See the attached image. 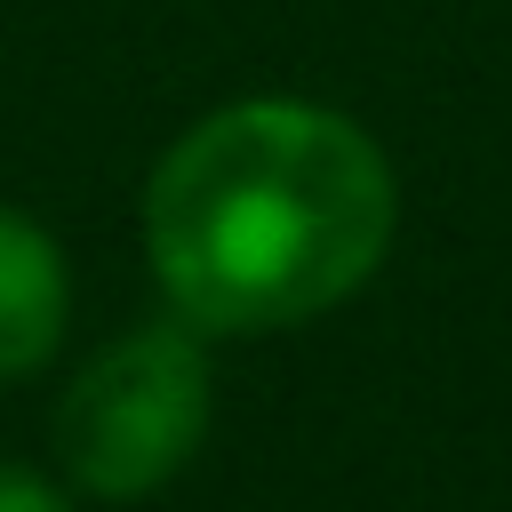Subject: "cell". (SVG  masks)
Instances as JSON below:
<instances>
[{
  "mask_svg": "<svg viewBox=\"0 0 512 512\" xmlns=\"http://www.w3.org/2000/svg\"><path fill=\"white\" fill-rule=\"evenodd\" d=\"M392 248L376 136L304 96H248L176 136L144 184V256L192 328L264 336L344 304Z\"/></svg>",
  "mask_w": 512,
  "mask_h": 512,
  "instance_id": "1",
  "label": "cell"
},
{
  "mask_svg": "<svg viewBox=\"0 0 512 512\" xmlns=\"http://www.w3.org/2000/svg\"><path fill=\"white\" fill-rule=\"evenodd\" d=\"M208 352L192 328L176 320H152L120 344H104L64 408H56V448H64V472L88 488V496H152L160 480H176L208 432Z\"/></svg>",
  "mask_w": 512,
  "mask_h": 512,
  "instance_id": "2",
  "label": "cell"
},
{
  "mask_svg": "<svg viewBox=\"0 0 512 512\" xmlns=\"http://www.w3.org/2000/svg\"><path fill=\"white\" fill-rule=\"evenodd\" d=\"M64 304H72V288H64L56 240H48L32 216L0 208V384H8V376H32V368L56 352Z\"/></svg>",
  "mask_w": 512,
  "mask_h": 512,
  "instance_id": "3",
  "label": "cell"
},
{
  "mask_svg": "<svg viewBox=\"0 0 512 512\" xmlns=\"http://www.w3.org/2000/svg\"><path fill=\"white\" fill-rule=\"evenodd\" d=\"M0 512H72L48 480H32L24 464H0Z\"/></svg>",
  "mask_w": 512,
  "mask_h": 512,
  "instance_id": "4",
  "label": "cell"
}]
</instances>
